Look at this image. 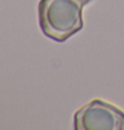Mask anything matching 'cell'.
I'll list each match as a JSON object with an SVG mask.
<instances>
[{
	"label": "cell",
	"instance_id": "1",
	"mask_svg": "<svg viewBox=\"0 0 124 130\" xmlns=\"http://www.w3.org/2000/svg\"><path fill=\"white\" fill-rule=\"evenodd\" d=\"M92 0H40L37 13L43 34L65 42L83 28V8Z\"/></svg>",
	"mask_w": 124,
	"mask_h": 130
},
{
	"label": "cell",
	"instance_id": "2",
	"mask_svg": "<svg viewBox=\"0 0 124 130\" xmlns=\"http://www.w3.org/2000/svg\"><path fill=\"white\" fill-rule=\"evenodd\" d=\"M76 130H124V111L103 99H93L75 113Z\"/></svg>",
	"mask_w": 124,
	"mask_h": 130
}]
</instances>
